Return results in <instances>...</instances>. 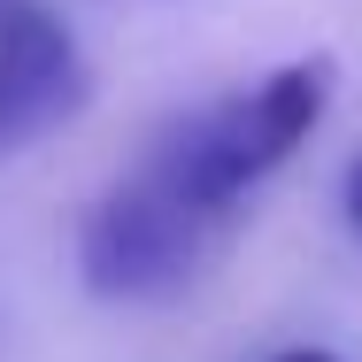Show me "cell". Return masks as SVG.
<instances>
[{
    "mask_svg": "<svg viewBox=\"0 0 362 362\" xmlns=\"http://www.w3.org/2000/svg\"><path fill=\"white\" fill-rule=\"evenodd\" d=\"M347 209H355V223H362V162H355V177H347Z\"/></svg>",
    "mask_w": 362,
    "mask_h": 362,
    "instance_id": "277c9868",
    "label": "cell"
},
{
    "mask_svg": "<svg viewBox=\"0 0 362 362\" xmlns=\"http://www.w3.org/2000/svg\"><path fill=\"white\" fill-rule=\"evenodd\" d=\"M216 239H223L216 223L185 216L170 193H154L132 170L85 216V286L108 300H162V293L193 286V270L209 262Z\"/></svg>",
    "mask_w": 362,
    "mask_h": 362,
    "instance_id": "7a4b0ae2",
    "label": "cell"
},
{
    "mask_svg": "<svg viewBox=\"0 0 362 362\" xmlns=\"http://www.w3.org/2000/svg\"><path fill=\"white\" fill-rule=\"evenodd\" d=\"M278 362H332V355H316V347H293V355H278Z\"/></svg>",
    "mask_w": 362,
    "mask_h": 362,
    "instance_id": "5b68a950",
    "label": "cell"
},
{
    "mask_svg": "<svg viewBox=\"0 0 362 362\" xmlns=\"http://www.w3.org/2000/svg\"><path fill=\"white\" fill-rule=\"evenodd\" d=\"M324 108H332V62L324 54L286 62L278 77H262L255 93H231L216 108L170 124L162 139L146 146L139 177L154 193H170L185 216H201V223L223 231L231 209H239V193L262 185L293 146L324 124Z\"/></svg>",
    "mask_w": 362,
    "mask_h": 362,
    "instance_id": "6da1fadb",
    "label": "cell"
},
{
    "mask_svg": "<svg viewBox=\"0 0 362 362\" xmlns=\"http://www.w3.org/2000/svg\"><path fill=\"white\" fill-rule=\"evenodd\" d=\"M77 100H85V62L70 31L31 0L0 8V154L62 124Z\"/></svg>",
    "mask_w": 362,
    "mask_h": 362,
    "instance_id": "3957f363",
    "label": "cell"
}]
</instances>
